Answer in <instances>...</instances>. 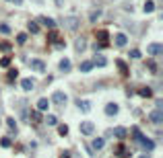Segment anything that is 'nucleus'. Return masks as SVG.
I'll list each match as a JSON object with an SVG mask.
<instances>
[{"label": "nucleus", "instance_id": "7ed1b4c3", "mask_svg": "<svg viewBox=\"0 0 163 158\" xmlns=\"http://www.w3.org/2000/svg\"><path fill=\"white\" fill-rule=\"evenodd\" d=\"M52 101L56 103V105H60V107H62V105H66V101H68V96L62 92V90H56L54 94H52Z\"/></svg>", "mask_w": 163, "mask_h": 158}, {"label": "nucleus", "instance_id": "a211bd4d", "mask_svg": "<svg viewBox=\"0 0 163 158\" xmlns=\"http://www.w3.org/2000/svg\"><path fill=\"white\" fill-rule=\"evenodd\" d=\"M48 107H50V101H48V99H39V101H37V109H39V111H46Z\"/></svg>", "mask_w": 163, "mask_h": 158}, {"label": "nucleus", "instance_id": "bb28decb", "mask_svg": "<svg viewBox=\"0 0 163 158\" xmlns=\"http://www.w3.org/2000/svg\"><path fill=\"white\" fill-rule=\"evenodd\" d=\"M48 39L52 41V43H56V41H58V33H56V31L52 29V31H50V35H48Z\"/></svg>", "mask_w": 163, "mask_h": 158}, {"label": "nucleus", "instance_id": "5701e85b", "mask_svg": "<svg viewBox=\"0 0 163 158\" xmlns=\"http://www.w3.org/2000/svg\"><path fill=\"white\" fill-rule=\"evenodd\" d=\"M29 31H31V33H37V31H39V25H37L35 21H29Z\"/></svg>", "mask_w": 163, "mask_h": 158}, {"label": "nucleus", "instance_id": "423d86ee", "mask_svg": "<svg viewBox=\"0 0 163 158\" xmlns=\"http://www.w3.org/2000/svg\"><path fill=\"white\" fill-rule=\"evenodd\" d=\"M29 66H31V70H35V72H46V64L41 62V60H31Z\"/></svg>", "mask_w": 163, "mask_h": 158}, {"label": "nucleus", "instance_id": "cd10ccee", "mask_svg": "<svg viewBox=\"0 0 163 158\" xmlns=\"http://www.w3.org/2000/svg\"><path fill=\"white\" fill-rule=\"evenodd\" d=\"M6 123H8V127H11L13 131H17V121H15L13 117H8V119H6Z\"/></svg>", "mask_w": 163, "mask_h": 158}, {"label": "nucleus", "instance_id": "4be33fe9", "mask_svg": "<svg viewBox=\"0 0 163 158\" xmlns=\"http://www.w3.org/2000/svg\"><path fill=\"white\" fill-rule=\"evenodd\" d=\"M153 10H155V2H151V0L144 2V12H153Z\"/></svg>", "mask_w": 163, "mask_h": 158}, {"label": "nucleus", "instance_id": "c756f323", "mask_svg": "<svg viewBox=\"0 0 163 158\" xmlns=\"http://www.w3.org/2000/svg\"><path fill=\"white\" fill-rule=\"evenodd\" d=\"M11 43H8V41H2V43H0V49H2V51H11Z\"/></svg>", "mask_w": 163, "mask_h": 158}, {"label": "nucleus", "instance_id": "9b49d317", "mask_svg": "<svg viewBox=\"0 0 163 158\" xmlns=\"http://www.w3.org/2000/svg\"><path fill=\"white\" fill-rule=\"evenodd\" d=\"M103 146H105V140H103V138H95V140L91 142V148H93V150H101Z\"/></svg>", "mask_w": 163, "mask_h": 158}, {"label": "nucleus", "instance_id": "f03ea898", "mask_svg": "<svg viewBox=\"0 0 163 158\" xmlns=\"http://www.w3.org/2000/svg\"><path fill=\"white\" fill-rule=\"evenodd\" d=\"M149 119H151L155 125H161V123H163V111H161L159 107H157V109H153V111H151V115H149Z\"/></svg>", "mask_w": 163, "mask_h": 158}, {"label": "nucleus", "instance_id": "393cba45", "mask_svg": "<svg viewBox=\"0 0 163 158\" xmlns=\"http://www.w3.org/2000/svg\"><path fill=\"white\" fill-rule=\"evenodd\" d=\"M0 33H2V35H8V33H11V27L4 25V23H0Z\"/></svg>", "mask_w": 163, "mask_h": 158}, {"label": "nucleus", "instance_id": "4468645a", "mask_svg": "<svg viewBox=\"0 0 163 158\" xmlns=\"http://www.w3.org/2000/svg\"><path fill=\"white\" fill-rule=\"evenodd\" d=\"M116 113H118V105L116 103H109V105H105V115H116Z\"/></svg>", "mask_w": 163, "mask_h": 158}, {"label": "nucleus", "instance_id": "20e7f679", "mask_svg": "<svg viewBox=\"0 0 163 158\" xmlns=\"http://www.w3.org/2000/svg\"><path fill=\"white\" fill-rule=\"evenodd\" d=\"M81 131L85 136H93V134H95V125H93L91 121H83V123H81Z\"/></svg>", "mask_w": 163, "mask_h": 158}, {"label": "nucleus", "instance_id": "aec40b11", "mask_svg": "<svg viewBox=\"0 0 163 158\" xmlns=\"http://www.w3.org/2000/svg\"><path fill=\"white\" fill-rule=\"evenodd\" d=\"M93 70V62H83L81 64V72H91Z\"/></svg>", "mask_w": 163, "mask_h": 158}, {"label": "nucleus", "instance_id": "f257e3e1", "mask_svg": "<svg viewBox=\"0 0 163 158\" xmlns=\"http://www.w3.org/2000/svg\"><path fill=\"white\" fill-rule=\"evenodd\" d=\"M79 16H64V27L70 29V31H76L79 29Z\"/></svg>", "mask_w": 163, "mask_h": 158}, {"label": "nucleus", "instance_id": "4c0bfd02", "mask_svg": "<svg viewBox=\"0 0 163 158\" xmlns=\"http://www.w3.org/2000/svg\"><path fill=\"white\" fill-rule=\"evenodd\" d=\"M130 58H134V60L140 58V51H138V49H132V51H130Z\"/></svg>", "mask_w": 163, "mask_h": 158}, {"label": "nucleus", "instance_id": "9d476101", "mask_svg": "<svg viewBox=\"0 0 163 158\" xmlns=\"http://www.w3.org/2000/svg\"><path fill=\"white\" fill-rule=\"evenodd\" d=\"M76 107H79L83 113H89V111H91V103H89V101H81V99H79V101H76Z\"/></svg>", "mask_w": 163, "mask_h": 158}, {"label": "nucleus", "instance_id": "f3484780", "mask_svg": "<svg viewBox=\"0 0 163 158\" xmlns=\"http://www.w3.org/2000/svg\"><path fill=\"white\" fill-rule=\"evenodd\" d=\"M31 121H33V123H39V121H41V111H31V117H29Z\"/></svg>", "mask_w": 163, "mask_h": 158}, {"label": "nucleus", "instance_id": "0eeeda50", "mask_svg": "<svg viewBox=\"0 0 163 158\" xmlns=\"http://www.w3.org/2000/svg\"><path fill=\"white\" fill-rule=\"evenodd\" d=\"M147 51H149L151 56H159L161 51H163V45H161V43H151V45L147 47Z\"/></svg>", "mask_w": 163, "mask_h": 158}, {"label": "nucleus", "instance_id": "2f4dec72", "mask_svg": "<svg viewBox=\"0 0 163 158\" xmlns=\"http://www.w3.org/2000/svg\"><path fill=\"white\" fill-rule=\"evenodd\" d=\"M8 64H11V58H8V56H4L2 60H0V66H4V68H6Z\"/></svg>", "mask_w": 163, "mask_h": 158}, {"label": "nucleus", "instance_id": "b1692460", "mask_svg": "<svg viewBox=\"0 0 163 158\" xmlns=\"http://www.w3.org/2000/svg\"><path fill=\"white\" fill-rule=\"evenodd\" d=\"M118 68H120V72H122V74H124V76H126V74H128V70H126V64H124V62H122V60H118Z\"/></svg>", "mask_w": 163, "mask_h": 158}, {"label": "nucleus", "instance_id": "ea45409f", "mask_svg": "<svg viewBox=\"0 0 163 158\" xmlns=\"http://www.w3.org/2000/svg\"><path fill=\"white\" fill-rule=\"evenodd\" d=\"M138 158H149V156H147V154H142V156H138Z\"/></svg>", "mask_w": 163, "mask_h": 158}, {"label": "nucleus", "instance_id": "6ab92c4d", "mask_svg": "<svg viewBox=\"0 0 163 158\" xmlns=\"http://www.w3.org/2000/svg\"><path fill=\"white\" fill-rule=\"evenodd\" d=\"M41 23H44L46 27H50V29H54V27H56V23H54V19H48V16H41Z\"/></svg>", "mask_w": 163, "mask_h": 158}, {"label": "nucleus", "instance_id": "7c9ffc66", "mask_svg": "<svg viewBox=\"0 0 163 158\" xmlns=\"http://www.w3.org/2000/svg\"><path fill=\"white\" fill-rule=\"evenodd\" d=\"M46 121H48V125H56V123H58V119H56L54 115H48V119H46Z\"/></svg>", "mask_w": 163, "mask_h": 158}, {"label": "nucleus", "instance_id": "e433bc0d", "mask_svg": "<svg viewBox=\"0 0 163 158\" xmlns=\"http://www.w3.org/2000/svg\"><path fill=\"white\" fill-rule=\"evenodd\" d=\"M17 41H19V43H25V41H27V35H25V33H21L19 37H17Z\"/></svg>", "mask_w": 163, "mask_h": 158}, {"label": "nucleus", "instance_id": "39448f33", "mask_svg": "<svg viewBox=\"0 0 163 158\" xmlns=\"http://www.w3.org/2000/svg\"><path fill=\"white\" fill-rule=\"evenodd\" d=\"M138 142H140V146H142L147 152H151L153 148H155V142H153L151 138H144V136H140V138H138Z\"/></svg>", "mask_w": 163, "mask_h": 158}, {"label": "nucleus", "instance_id": "1a4fd4ad", "mask_svg": "<svg viewBox=\"0 0 163 158\" xmlns=\"http://www.w3.org/2000/svg\"><path fill=\"white\" fill-rule=\"evenodd\" d=\"M21 86H23V90H33V89H35V82H33L31 80V78H23V80H21Z\"/></svg>", "mask_w": 163, "mask_h": 158}, {"label": "nucleus", "instance_id": "2eb2a0df", "mask_svg": "<svg viewBox=\"0 0 163 158\" xmlns=\"http://www.w3.org/2000/svg\"><path fill=\"white\" fill-rule=\"evenodd\" d=\"M107 64V60L103 56H95V60H93V66H99V68H103Z\"/></svg>", "mask_w": 163, "mask_h": 158}, {"label": "nucleus", "instance_id": "f704fd0d", "mask_svg": "<svg viewBox=\"0 0 163 158\" xmlns=\"http://www.w3.org/2000/svg\"><path fill=\"white\" fill-rule=\"evenodd\" d=\"M17 76H19V72H17V70H11V72H8V80H15Z\"/></svg>", "mask_w": 163, "mask_h": 158}, {"label": "nucleus", "instance_id": "72a5a7b5", "mask_svg": "<svg viewBox=\"0 0 163 158\" xmlns=\"http://www.w3.org/2000/svg\"><path fill=\"white\" fill-rule=\"evenodd\" d=\"M58 134H60V136H66V134H68V127H66V125H60V127H58Z\"/></svg>", "mask_w": 163, "mask_h": 158}, {"label": "nucleus", "instance_id": "f8f14e48", "mask_svg": "<svg viewBox=\"0 0 163 158\" xmlns=\"http://www.w3.org/2000/svg\"><path fill=\"white\" fill-rule=\"evenodd\" d=\"M74 47H76V51H79V54H81V51H85V47H87V41H85V37H79V39H76V41H74Z\"/></svg>", "mask_w": 163, "mask_h": 158}, {"label": "nucleus", "instance_id": "c85d7f7f", "mask_svg": "<svg viewBox=\"0 0 163 158\" xmlns=\"http://www.w3.org/2000/svg\"><path fill=\"white\" fill-rule=\"evenodd\" d=\"M0 146L2 148H11V138H2L0 140Z\"/></svg>", "mask_w": 163, "mask_h": 158}, {"label": "nucleus", "instance_id": "6e6552de", "mask_svg": "<svg viewBox=\"0 0 163 158\" xmlns=\"http://www.w3.org/2000/svg\"><path fill=\"white\" fill-rule=\"evenodd\" d=\"M114 43H116V45H118V47H124V45H126V43H128V37H126V35H124V33H118V35H116V37H114Z\"/></svg>", "mask_w": 163, "mask_h": 158}, {"label": "nucleus", "instance_id": "a878e982", "mask_svg": "<svg viewBox=\"0 0 163 158\" xmlns=\"http://www.w3.org/2000/svg\"><path fill=\"white\" fill-rule=\"evenodd\" d=\"M99 16H101V10L97 8V10H91V16H89V19H91V21H97Z\"/></svg>", "mask_w": 163, "mask_h": 158}, {"label": "nucleus", "instance_id": "dca6fc26", "mask_svg": "<svg viewBox=\"0 0 163 158\" xmlns=\"http://www.w3.org/2000/svg\"><path fill=\"white\" fill-rule=\"evenodd\" d=\"M111 134H114L116 138H120V140H122V138H124V136L128 134V131H126V127H116L114 131H111Z\"/></svg>", "mask_w": 163, "mask_h": 158}, {"label": "nucleus", "instance_id": "ddd939ff", "mask_svg": "<svg viewBox=\"0 0 163 158\" xmlns=\"http://www.w3.org/2000/svg\"><path fill=\"white\" fill-rule=\"evenodd\" d=\"M58 68L62 70V72H70V60H68V58H64V60H60V64H58Z\"/></svg>", "mask_w": 163, "mask_h": 158}, {"label": "nucleus", "instance_id": "c9c22d12", "mask_svg": "<svg viewBox=\"0 0 163 158\" xmlns=\"http://www.w3.org/2000/svg\"><path fill=\"white\" fill-rule=\"evenodd\" d=\"M116 152H118L120 156H122V154H126V148H124V144H120V146H118V150H116Z\"/></svg>", "mask_w": 163, "mask_h": 158}, {"label": "nucleus", "instance_id": "473e14b6", "mask_svg": "<svg viewBox=\"0 0 163 158\" xmlns=\"http://www.w3.org/2000/svg\"><path fill=\"white\" fill-rule=\"evenodd\" d=\"M147 66H149V70H151V72H157V64L153 62V60H149V64H147Z\"/></svg>", "mask_w": 163, "mask_h": 158}, {"label": "nucleus", "instance_id": "412c9836", "mask_svg": "<svg viewBox=\"0 0 163 158\" xmlns=\"http://www.w3.org/2000/svg\"><path fill=\"white\" fill-rule=\"evenodd\" d=\"M138 92H140V96H147V99H149V96H153V90L149 89V86H144V89H140Z\"/></svg>", "mask_w": 163, "mask_h": 158}, {"label": "nucleus", "instance_id": "58836bf2", "mask_svg": "<svg viewBox=\"0 0 163 158\" xmlns=\"http://www.w3.org/2000/svg\"><path fill=\"white\" fill-rule=\"evenodd\" d=\"M11 2H15L17 6H19V4H23V0H11Z\"/></svg>", "mask_w": 163, "mask_h": 158}]
</instances>
